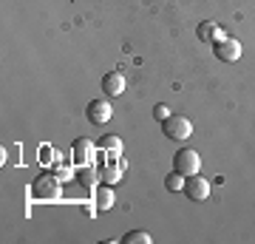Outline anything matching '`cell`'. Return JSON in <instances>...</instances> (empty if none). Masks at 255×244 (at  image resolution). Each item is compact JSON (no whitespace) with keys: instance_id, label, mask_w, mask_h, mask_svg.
<instances>
[{"instance_id":"9c48e42d","label":"cell","mask_w":255,"mask_h":244,"mask_svg":"<svg viewBox=\"0 0 255 244\" xmlns=\"http://www.w3.org/2000/svg\"><path fill=\"white\" fill-rule=\"evenodd\" d=\"M196 34H199L201 43H216L219 37H224L219 31V26L216 23H210V20H204V23H199V28H196Z\"/></svg>"},{"instance_id":"3957f363","label":"cell","mask_w":255,"mask_h":244,"mask_svg":"<svg viewBox=\"0 0 255 244\" xmlns=\"http://www.w3.org/2000/svg\"><path fill=\"white\" fill-rule=\"evenodd\" d=\"M199 168H201V156L193 148H182L173 156V171H179L182 176H193V173H199Z\"/></svg>"},{"instance_id":"6da1fadb","label":"cell","mask_w":255,"mask_h":244,"mask_svg":"<svg viewBox=\"0 0 255 244\" xmlns=\"http://www.w3.org/2000/svg\"><path fill=\"white\" fill-rule=\"evenodd\" d=\"M60 196H63V188H60V176H57V173H40V176L31 182V199L57 202Z\"/></svg>"},{"instance_id":"8fae6325","label":"cell","mask_w":255,"mask_h":244,"mask_svg":"<svg viewBox=\"0 0 255 244\" xmlns=\"http://www.w3.org/2000/svg\"><path fill=\"white\" fill-rule=\"evenodd\" d=\"M97 148H100V151H111V154H119V151H122V142H119L117 134H108L97 142Z\"/></svg>"},{"instance_id":"7c38bea8","label":"cell","mask_w":255,"mask_h":244,"mask_svg":"<svg viewBox=\"0 0 255 244\" xmlns=\"http://www.w3.org/2000/svg\"><path fill=\"white\" fill-rule=\"evenodd\" d=\"M153 239L145 233V230H130V233L122 236V244H150Z\"/></svg>"},{"instance_id":"ba28073f","label":"cell","mask_w":255,"mask_h":244,"mask_svg":"<svg viewBox=\"0 0 255 244\" xmlns=\"http://www.w3.org/2000/svg\"><path fill=\"white\" fill-rule=\"evenodd\" d=\"M102 91H105V97H119V94H125V77L122 71H108L102 77Z\"/></svg>"},{"instance_id":"277c9868","label":"cell","mask_w":255,"mask_h":244,"mask_svg":"<svg viewBox=\"0 0 255 244\" xmlns=\"http://www.w3.org/2000/svg\"><path fill=\"white\" fill-rule=\"evenodd\" d=\"M213 54L221 63H236L238 57H241V43H238L236 37H219L213 43Z\"/></svg>"},{"instance_id":"e0dca14e","label":"cell","mask_w":255,"mask_h":244,"mask_svg":"<svg viewBox=\"0 0 255 244\" xmlns=\"http://www.w3.org/2000/svg\"><path fill=\"white\" fill-rule=\"evenodd\" d=\"M102 179L108 182V185H114V182L119 179V168H108V171L102 173Z\"/></svg>"},{"instance_id":"9a60e30c","label":"cell","mask_w":255,"mask_h":244,"mask_svg":"<svg viewBox=\"0 0 255 244\" xmlns=\"http://www.w3.org/2000/svg\"><path fill=\"white\" fill-rule=\"evenodd\" d=\"M40 156H43V159H40V162H43V165H48V162L54 165V162H57V151H48L46 145L40 148Z\"/></svg>"},{"instance_id":"2e32d148","label":"cell","mask_w":255,"mask_h":244,"mask_svg":"<svg viewBox=\"0 0 255 244\" xmlns=\"http://www.w3.org/2000/svg\"><path fill=\"white\" fill-rule=\"evenodd\" d=\"M153 117L159 119V122H164V119L170 117V108H167V105H162V102H159V105H153Z\"/></svg>"},{"instance_id":"7a4b0ae2","label":"cell","mask_w":255,"mask_h":244,"mask_svg":"<svg viewBox=\"0 0 255 244\" xmlns=\"http://www.w3.org/2000/svg\"><path fill=\"white\" fill-rule=\"evenodd\" d=\"M162 131L167 139H173V142H182V139H190L193 134V122L182 114H170V117L162 122Z\"/></svg>"},{"instance_id":"30bf717a","label":"cell","mask_w":255,"mask_h":244,"mask_svg":"<svg viewBox=\"0 0 255 244\" xmlns=\"http://www.w3.org/2000/svg\"><path fill=\"white\" fill-rule=\"evenodd\" d=\"M94 205H97V210H111L114 208V190H111L108 185L97 188L94 190Z\"/></svg>"},{"instance_id":"4fadbf2b","label":"cell","mask_w":255,"mask_h":244,"mask_svg":"<svg viewBox=\"0 0 255 244\" xmlns=\"http://www.w3.org/2000/svg\"><path fill=\"white\" fill-rule=\"evenodd\" d=\"M184 182H187V176H182L179 171H173V173H167V176H164L167 190H184Z\"/></svg>"},{"instance_id":"5bb4252c","label":"cell","mask_w":255,"mask_h":244,"mask_svg":"<svg viewBox=\"0 0 255 244\" xmlns=\"http://www.w3.org/2000/svg\"><path fill=\"white\" fill-rule=\"evenodd\" d=\"M94 179H100V176H97V173H94L91 168H88V165H85V168L80 171V182L85 185V188H91V185H94Z\"/></svg>"},{"instance_id":"52a82bcc","label":"cell","mask_w":255,"mask_h":244,"mask_svg":"<svg viewBox=\"0 0 255 244\" xmlns=\"http://www.w3.org/2000/svg\"><path fill=\"white\" fill-rule=\"evenodd\" d=\"M94 159H97V148H94L88 139H77V142L71 145V165L85 168V165H91Z\"/></svg>"},{"instance_id":"5b68a950","label":"cell","mask_w":255,"mask_h":244,"mask_svg":"<svg viewBox=\"0 0 255 244\" xmlns=\"http://www.w3.org/2000/svg\"><path fill=\"white\" fill-rule=\"evenodd\" d=\"M184 196H187L190 202L210 199V179H204V176H199V173L187 176V182H184Z\"/></svg>"},{"instance_id":"8992f818","label":"cell","mask_w":255,"mask_h":244,"mask_svg":"<svg viewBox=\"0 0 255 244\" xmlns=\"http://www.w3.org/2000/svg\"><path fill=\"white\" fill-rule=\"evenodd\" d=\"M85 117H88L91 125H105V122H111V117H114V108H111L108 100H91L88 108H85Z\"/></svg>"},{"instance_id":"ac0fdd59","label":"cell","mask_w":255,"mask_h":244,"mask_svg":"<svg viewBox=\"0 0 255 244\" xmlns=\"http://www.w3.org/2000/svg\"><path fill=\"white\" fill-rule=\"evenodd\" d=\"M57 176H60V179H68V176H71V168H57Z\"/></svg>"}]
</instances>
